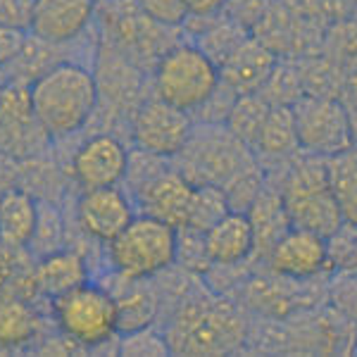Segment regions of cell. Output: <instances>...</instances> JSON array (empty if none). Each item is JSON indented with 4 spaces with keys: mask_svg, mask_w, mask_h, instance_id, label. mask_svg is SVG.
<instances>
[{
    "mask_svg": "<svg viewBox=\"0 0 357 357\" xmlns=\"http://www.w3.org/2000/svg\"><path fill=\"white\" fill-rule=\"evenodd\" d=\"M112 281L102 284L114 296L117 303V329L129 333L143 326H151L160 314V293L151 279H129V276L110 269ZM100 284V281H98Z\"/></svg>",
    "mask_w": 357,
    "mask_h": 357,
    "instance_id": "e0dca14e",
    "label": "cell"
},
{
    "mask_svg": "<svg viewBox=\"0 0 357 357\" xmlns=\"http://www.w3.org/2000/svg\"><path fill=\"white\" fill-rule=\"evenodd\" d=\"M134 5L148 20L158 22L167 29L186 24V20L191 17L183 0H134Z\"/></svg>",
    "mask_w": 357,
    "mask_h": 357,
    "instance_id": "f546056e",
    "label": "cell"
},
{
    "mask_svg": "<svg viewBox=\"0 0 357 357\" xmlns=\"http://www.w3.org/2000/svg\"><path fill=\"white\" fill-rule=\"evenodd\" d=\"M33 279H36L38 298L53 301V298L62 296V293L91 281V267L89 260L79 250L60 248L55 252L36 257V262H33Z\"/></svg>",
    "mask_w": 357,
    "mask_h": 357,
    "instance_id": "ac0fdd59",
    "label": "cell"
},
{
    "mask_svg": "<svg viewBox=\"0 0 357 357\" xmlns=\"http://www.w3.org/2000/svg\"><path fill=\"white\" fill-rule=\"evenodd\" d=\"M276 188L284 198L293 227L307 229L324 238L341 229L343 215L331 191L326 158L305 151L303 155H293Z\"/></svg>",
    "mask_w": 357,
    "mask_h": 357,
    "instance_id": "3957f363",
    "label": "cell"
},
{
    "mask_svg": "<svg viewBox=\"0 0 357 357\" xmlns=\"http://www.w3.org/2000/svg\"><path fill=\"white\" fill-rule=\"evenodd\" d=\"M29 31L17 26L0 24V69H8L15 62V57L22 53L26 43Z\"/></svg>",
    "mask_w": 357,
    "mask_h": 357,
    "instance_id": "4dcf8cb0",
    "label": "cell"
},
{
    "mask_svg": "<svg viewBox=\"0 0 357 357\" xmlns=\"http://www.w3.org/2000/svg\"><path fill=\"white\" fill-rule=\"evenodd\" d=\"M22 250H13V248L3 245L0 243V291L8 289L10 279H13L15 269H17V255H20Z\"/></svg>",
    "mask_w": 357,
    "mask_h": 357,
    "instance_id": "d6a6232c",
    "label": "cell"
},
{
    "mask_svg": "<svg viewBox=\"0 0 357 357\" xmlns=\"http://www.w3.org/2000/svg\"><path fill=\"white\" fill-rule=\"evenodd\" d=\"M41 203L24 188H5L0 193V243L13 250H26L36 234Z\"/></svg>",
    "mask_w": 357,
    "mask_h": 357,
    "instance_id": "d6986e66",
    "label": "cell"
},
{
    "mask_svg": "<svg viewBox=\"0 0 357 357\" xmlns=\"http://www.w3.org/2000/svg\"><path fill=\"white\" fill-rule=\"evenodd\" d=\"M193 126L195 119L191 112L178 110L155 96L136 110L131 122V138L141 151L169 160L183 151Z\"/></svg>",
    "mask_w": 357,
    "mask_h": 357,
    "instance_id": "9c48e42d",
    "label": "cell"
},
{
    "mask_svg": "<svg viewBox=\"0 0 357 357\" xmlns=\"http://www.w3.org/2000/svg\"><path fill=\"white\" fill-rule=\"evenodd\" d=\"M60 48L62 45L48 43V41H43V38L33 36V33H29L22 53L15 57L13 65L5 69L8 79L17 84H26V86L33 84L38 77H43L48 69H53L57 62L67 60V57L60 55Z\"/></svg>",
    "mask_w": 357,
    "mask_h": 357,
    "instance_id": "cb8c5ba5",
    "label": "cell"
},
{
    "mask_svg": "<svg viewBox=\"0 0 357 357\" xmlns=\"http://www.w3.org/2000/svg\"><path fill=\"white\" fill-rule=\"evenodd\" d=\"M62 243H65V222H62L60 212H57V207L53 203H41L36 234H33L26 252L41 257V255H48V252L60 250Z\"/></svg>",
    "mask_w": 357,
    "mask_h": 357,
    "instance_id": "484cf974",
    "label": "cell"
},
{
    "mask_svg": "<svg viewBox=\"0 0 357 357\" xmlns=\"http://www.w3.org/2000/svg\"><path fill=\"white\" fill-rule=\"evenodd\" d=\"M252 153L257 155L260 165L286 162L293 155L303 153L301 141H298L296 114H293L291 105H272L260 129V136L252 146Z\"/></svg>",
    "mask_w": 357,
    "mask_h": 357,
    "instance_id": "7402d4cb",
    "label": "cell"
},
{
    "mask_svg": "<svg viewBox=\"0 0 357 357\" xmlns=\"http://www.w3.org/2000/svg\"><path fill=\"white\" fill-rule=\"evenodd\" d=\"M276 55L267 43L248 36L220 62V79L236 96L260 93L276 67Z\"/></svg>",
    "mask_w": 357,
    "mask_h": 357,
    "instance_id": "9a60e30c",
    "label": "cell"
},
{
    "mask_svg": "<svg viewBox=\"0 0 357 357\" xmlns=\"http://www.w3.org/2000/svg\"><path fill=\"white\" fill-rule=\"evenodd\" d=\"M96 0H33L29 33L55 45L74 43L96 20Z\"/></svg>",
    "mask_w": 357,
    "mask_h": 357,
    "instance_id": "5bb4252c",
    "label": "cell"
},
{
    "mask_svg": "<svg viewBox=\"0 0 357 357\" xmlns=\"http://www.w3.org/2000/svg\"><path fill=\"white\" fill-rule=\"evenodd\" d=\"M176 169L195 186H217L227 195L231 210L248 212L264 186V169L227 124L195 122L191 138L176 155Z\"/></svg>",
    "mask_w": 357,
    "mask_h": 357,
    "instance_id": "6da1fadb",
    "label": "cell"
},
{
    "mask_svg": "<svg viewBox=\"0 0 357 357\" xmlns=\"http://www.w3.org/2000/svg\"><path fill=\"white\" fill-rule=\"evenodd\" d=\"M267 262L274 274L289 276L293 281H310L331 267L329 238L307 229L291 227L274 243Z\"/></svg>",
    "mask_w": 357,
    "mask_h": 357,
    "instance_id": "4fadbf2b",
    "label": "cell"
},
{
    "mask_svg": "<svg viewBox=\"0 0 357 357\" xmlns=\"http://www.w3.org/2000/svg\"><path fill=\"white\" fill-rule=\"evenodd\" d=\"M301 151L331 158L355 143L353 117L338 100L303 96L293 105Z\"/></svg>",
    "mask_w": 357,
    "mask_h": 357,
    "instance_id": "ba28073f",
    "label": "cell"
},
{
    "mask_svg": "<svg viewBox=\"0 0 357 357\" xmlns=\"http://www.w3.org/2000/svg\"><path fill=\"white\" fill-rule=\"evenodd\" d=\"M245 38H248L245 26L241 24V22L229 20V22H217V24H212L203 36H200L198 45L220 65L224 57L231 53L238 43H243Z\"/></svg>",
    "mask_w": 357,
    "mask_h": 357,
    "instance_id": "4316f807",
    "label": "cell"
},
{
    "mask_svg": "<svg viewBox=\"0 0 357 357\" xmlns=\"http://www.w3.org/2000/svg\"><path fill=\"white\" fill-rule=\"evenodd\" d=\"M43 331V317L33 301L0 291V350H22L33 345Z\"/></svg>",
    "mask_w": 357,
    "mask_h": 357,
    "instance_id": "ffe728a7",
    "label": "cell"
},
{
    "mask_svg": "<svg viewBox=\"0 0 357 357\" xmlns=\"http://www.w3.org/2000/svg\"><path fill=\"white\" fill-rule=\"evenodd\" d=\"M212 267H238L255 255V231L243 210H229L203 234Z\"/></svg>",
    "mask_w": 357,
    "mask_h": 357,
    "instance_id": "2e32d148",
    "label": "cell"
},
{
    "mask_svg": "<svg viewBox=\"0 0 357 357\" xmlns=\"http://www.w3.org/2000/svg\"><path fill=\"white\" fill-rule=\"evenodd\" d=\"M248 217H250L252 231H255V255L262 257H269L276 241L293 227L279 188L269 181H264L262 191L248 207Z\"/></svg>",
    "mask_w": 357,
    "mask_h": 357,
    "instance_id": "44dd1931",
    "label": "cell"
},
{
    "mask_svg": "<svg viewBox=\"0 0 357 357\" xmlns=\"http://www.w3.org/2000/svg\"><path fill=\"white\" fill-rule=\"evenodd\" d=\"M33 0H0V24L29 31Z\"/></svg>",
    "mask_w": 357,
    "mask_h": 357,
    "instance_id": "1f68e13d",
    "label": "cell"
},
{
    "mask_svg": "<svg viewBox=\"0 0 357 357\" xmlns=\"http://www.w3.org/2000/svg\"><path fill=\"white\" fill-rule=\"evenodd\" d=\"M220 84V67L198 43L172 45L155 65V96L191 114L210 100Z\"/></svg>",
    "mask_w": 357,
    "mask_h": 357,
    "instance_id": "52a82bcc",
    "label": "cell"
},
{
    "mask_svg": "<svg viewBox=\"0 0 357 357\" xmlns=\"http://www.w3.org/2000/svg\"><path fill=\"white\" fill-rule=\"evenodd\" d=\"M69 165H72L74 181L82 186V191L119 186L126 178V169H129V151L117 136L96 134L89 136L77 148Z\"/></svg>",
    "mask_w": 357,
    "mask_h": 357,
    "instance_id": "7c38bea8",
    "label": "cell"
},
{
    "mask_svg": "<svg viewBox=\"0 0 357 357\" xmlns=\"http://www.w3.org/2000/svg\"><path fill=\"white\" fill-rule=\"evenodd\" d=\"M191 17H215L227 8L229 0H183Z\"/></svg>",
    "mask_w": 357,
    "mask_h": 357,
    "instance_id": "836d02e7",
    "label": "cell"
},
{
    "mask_svg": "<svg viewBox=\"0 0 357 357\" xmlns=\"http://www.w3.org/2000/svg\"><path fill=\"white\" fill-rule=\"evenodd\" d=\"M331 191L341 207L343 222L357 224V143L326 158Z\"/></svg>",
    "mask_w": 357,
    "mask_h": 357,
    "instance_id": "603a6c76",
    "label": "cell"
},
{
    "mask_svg": "<svg viewBox=\"0 0 357 357\" xmlns=\"http://www.w3.org/2000/svg\"><path fill=\"white\" fill-rule=\"evenodd\" d=\"M178 231L158 217L138 212L105 248L107 264L129 279H155L176 264Z\"/></svg>",
    "mask_w": 357,
    "mask_h": 357,
    "instance_id": "5b68a950",
    "label": "cell"
},
{
    "mask_svg": "<svg viewBox=\"0 0 357 357\" xmlns=\"http://www.w3.org/2000/svg\"><path fill=\"white\" fill-rule=\"evenodd\" d=\"M138 207L134 195L119 186H102L82 191L77 203L79 229L96 243L107 245L134 222Z\"/></svg>",
    "mask_w": 357,
    "mask_h": 357,
    "instance_id": "30bf717a",
    "label": "cell"
},
{
    "mask_svg": "<svg viewBox=\"0 0 357 357\" xmlns=\"http://www.w3.org/2000/svg\"><path fill=\"white\" fill-rule=\"evenodd\" d=\"M172 353L215 355L234 350L245 338L241 314L224 298L188 296L178 303L165 329Z\"/></svg>",
    "mask_w": 357,
    "mask_h": 357,
    "instance_id": "277c9868",
    "label": "cell"
},
{
    "mask_svg": "<svg viewBox=\"0 0 357 357\" xmlns=\"http://www.w3.org/2000/svg\"><path fill=\"white\" fill-rule=\"evenodd\" d=\"M29 98L43 134L65 138L91 122L100 102V89L93 69L77 60H65L29 84Z\"/></svg>",
    "mask_w": 357,
    "mask_h": 357,
    "instance_id": "7a4b0ae2",
    "label": "cell"
},
{
    "mask_svg": "<svg viewBox=\"0 0 357 357\" xmlns=\"http://www.w3.org/2000/svg\"><path fill=\"white\" fill-rule=\"evenodd\" d=\"M117 353L119 355H169V341L162 331H158L155 326H143V329L122 333L117 338Z\"/></svg>",
    "mask_w": 357,
    "mask_h": 357,
    "instance_id": "83f0119b",
    "label": "cell"
},
{
    "mask_svg": "<svg viewBox=\"0 0 357 357\" xmlns=\"http://www.w3.org/2000/svg\"><path fill=\"white\" fill-rule=\"evenodd\" d=\"M329 260L333 269L357 274V224L343 222L341 229L329 236Z\"/></svg>",
    "mask_w": 357,
    "mask_h": 357,
    "instance_id": "f1b7e54d",
    "label": "cell"
},
{
    "mask_svg": "<svg viewBox=\"0 0 357 357\" xmlns=\"http://www.w3.org/2000/svg\"><path fill=\"white\" fill-rule=\"evenodd\" d=\"M269 110H272V105H269L260 93L236 96V100H234V105H231V110H229V117L224 124H227L229 131L238 136L245 146L252 148L257 141V136H260V129H262L264 119H267Z\"/></svg>",
    "mask_w": 357,
    "mask_h": 357,
    "instance_id": "d4e9b609",
    "label": "cell"
},
{
    "mask_svg": "<svg viewBox=\"0 0 357 357\" xmlns=\"http://www.w3.org/2000/svg\"><path fill=\"white\" fill-rule=\"evenodd\" d=\"M57 331L79 343L84 350H100L117 341V303L98 281H86L77 289L48 301Z\"/></svg>",
    "mask_w": 357,
    "mask_h": 357,
    "instance_id": "8992f818",
    "label": "cell"
},
{
    "mask_svg": "<svg viewBox=\"0 0 357 357\" xmlns=\"http://www.w3.org/2000/svg\"><path fill=\"white\" fill-rule=\"evenodd\" d=\"M134 200L138 212L158 217L169 227H174L176 231H181V229L191 227L198 186L188 181L176 167H167L134 195Z\"/></svg>",
    "mask_w": 357,
    "mask_h": 357,
    "instance_id": "8fae6325",
    "label": "cell"
}]
</instances>
